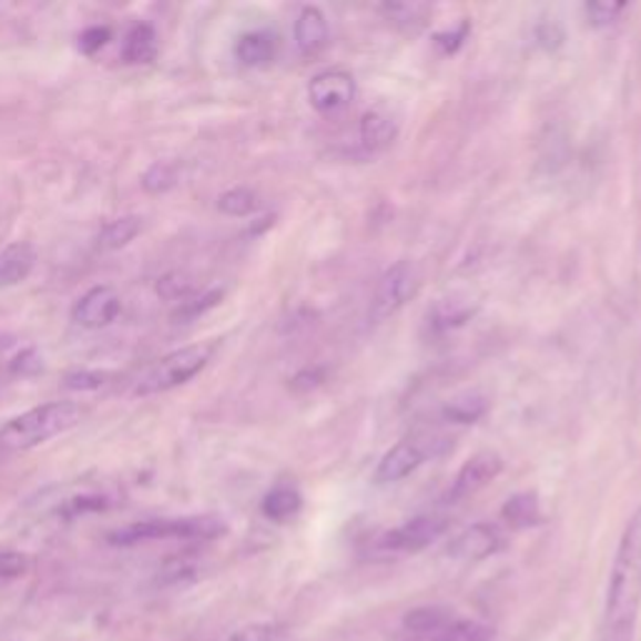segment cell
<instances>
[{"instance_id":"cell-1","label":"cell","mask_w":641,"mask_h":641,"mask_svg":"<svg viewBox=\"0 0 641 641\" xmlns=\"http://www.w3.org/2000/svg\"><path fill=\"white\" fill-rule=\"evenodd\" d=\"M641 611V507L631 513L611 561L599 641H634Z\"/></svg>"},{"instance_id":"cell-2","label":"cell","mask_w":641,"mask_h":641,"mask_svg":"<svg viewBox=\"0 0 641 641\" xmlns=\"http://www.w3.org/2000/svg\"><path fill=\"white\" fill-rule=\"evenodd\" d=\"M83 419V409L73 401H53L35 406L0 426V454L35 449L65 431L75 429Z\"/></svg>"},{"instance_id":"cell-3","label":"cell","mask_w":641,"mask_h":641,"mask_svg":"<svg viewBox=\"0 0 641 641\" xmlns=\"http://www.w3.org/2000/svg\"><path fill=\"white\" fill-rule=\"evenodd\" d=\"M228 531L226 521L213 513L203 517H176V519H145L133 521L109 533V543L113 547H139L151 541H213Z\"/></svg>"},{"instance_id":"cell-4","label":"cell","mask_w":641,"mask_h":641,"mask_svg":"<svg viewBox=\"0 0 641 641\" xmlns=\"http://www.w3.org/2000/svg\"><path fill=\"white\" fill-rule=\"evenodd\" d=\"M216 344H193L183 346L179 352L163 356L159 364H153L149 372L141 376V381L135 384V396H155L166 394L171 388H179L189 384L191 378H196L203 368L208 366Z\"/></svg>"},{"instance_id":"cell-5","label":"cell","mask_w":641,"mask_h":641,"mask_svg":"<svg viewBox=\"0 0 641 641\" xmlns=\"http://www.w3.org/2000/svg\"><path fill=\"white\" fill-rule=\"evenodd\" d=\"M451 449V441L439 434H411L398 441L384 454V459L376 466L378 484H396L421 469L426 461H434Z\"/></svg>"},{"instance_id":"cell-6","label":"cell","mask_w":641,"mask_h":641,"mask_svg":"<svg viewBox=\"0 0 641 641\" xmlns=\"http://www.w3.org/2000/svg\"><path fill=\"white\" fill-rule=\"evenodd\" d=\"M446 529H449V519L444 513H421V517H414L384 531L376 547L388 553H419L429 549L434 541H439Z\"/></svg>"},{"instance_id":"cell-7","label":"cell","mask_w":641,"mask_h":641,"mask_svg":"<svg viewBox=\"0 0 641 641\" xmlns=\"http://www.w3.org/2000/svg\"><path fill=\"white\" fill-rule=\"evenodd\" d=\"M416 286L419 281H416V271L409 261H398L391 268H386L372 301V316L376 320L394 316L416 294Z\"/></svg>"},{"instance_id":"cell-8","label":"cell","mask_w":641,"mask_h":641,"mask_svg":"<svg viewBox=\"0 0 641 641\" xmlns=\"http://www.w3.org/2000/svg\"><path fill=\"white\" fill-rule=\"evenodd\" d=\"M356 95L354 75L342 71V68H332L311 78L308 83V101L318 113L334 115L352 105Z\"/></svg>"},{"instance_id":"cell-9","label":"cell","mask_w":641,"mask_h":641,"mask_svg":"<svg viewBox=\"0 0 641 641\" xmlns=\"http://www.w3.org/2000/svg\"><path fill=\"white\" fill-rule=\"evenodd\" d=\"M123 301L113 286H93L75 301L71 316L78 326L89 332H101L121 316Z\"/></svg>"},{"instance_id":"cell-10","label":"cell","mask_w":641,"mask_h":641,"mask_svg":"<svg viewBox=\"0 0 641 641\" xmlns=\"http://www.w3.org/2000/svg\"><path fill=\"white\" fill-rule=\"evenodd\" d=\"M503 471V461L497 451H479L474 454L469 461H466L449 489V503H459L464 499L474 497L481 489H487L489 484L497 479Z\"/></svg>"},{"instance_id":"cell-11","label":"cell","mask_w":641,"mask_h":641,"mask_svg":"<svg viewBox=\"0 0 641 641\" xmlns=\"http://www.w3.org/2000/svg\"><path fill=\"white\" fill-rule=\"evenodd\" d=\"M503 549V533L494 523H474L449 543V557L461 561H484Z\"/></svg>"},{"instance_id":"cell-12","label":"cell","mask_w":641,"mask_h":641,"mask_svg":"<svg viewBox=\"0 0 641 641\" xmlns=\"http://www.w3.org/2000/svg\"><path fill=\"white\" fill-rule=\"evenodd\" d=\"M38 254L31 244L26 241H16V244L0 251V288H13L33 274Z\"/></svg>"},{"instance_id":"cell-13","label":"cell","mask_w":641,"mask_h":641,"mask_svg":"<svg viewBox=\"0 0 641 641\" xmlns=\"http://www.w3.org/2000/svg\"><path fill=\"white\" fill-rule=\"evenodd\" d=\"M296 45L304 55H316L328 45V21L320 8L306 6L296 18Z\"/></svg>"},{"instance_id":"cell-14","label":"cell","mask_w":641,"mask_h":641,"mask_svg":"<svg viewBox=\"0 0 641 641\" xmlns=\"http://www.w3.org/2000/svg\"><path fill=\"white\" fill-rule=\"evenodd\" d=\"M278 35L274 31H248L236 41V58L248 68L268 65L276 58Z\"/></svg>"},{"instance_id":"cell-15","label":"cell","mask_w":641,"mask_h":641,"mask_svg":"<svg viewBox=\"0 0 641 641\" xmlns=\"http://www.w3.org/2000/svg\"><path fill=\"white\" fill-rule=\"evenodd\" d=\"M398 135V123L386 109L368 111L362 119V143L368 151H381Z\"/></svg>"},{"instance_id":"cell-16","label":"cell","mask_w":641,"mask_h":641,"mask_svg":"<svg viewBox=\"0 0 641 641\" xmlns=\"http://www.w3.org/2000/svg\"><path fill=\"white\" fill-rule=\"evenodd\" d=\"M301 507H304V497H301V491L296 487H291V484H278V487L271 489L264 501H261L264 517L276 523L294 519Z\"/></svg>"},{"instance_id":"cell-17","label":"cell","mask_w":641,"mask_h":641,"mask_svg":"<svg viewBox=\"0 0 641 641\" xmlns=\"http://www.w3.org/2000/svg\"><path fill=\"white\" fill-rule=\"evenodd\" d=\"M501 519L507 521L511 529L537 527V523H541L539 497H537V494H531V491L513 494V497L507 503H503Z\"/></svg>"},{"instance_id":"cell-18","label":"cell","mask_w":641,"mask_h":641,"mask_svg":"<svg viewBox=\"0 0 641 641\" xmlns=\"http://www.w3.org/2000/svg\"><path fill=\"white\" fill-rule=\"evenodd\" d=\"M155 53H159V35H155L153 28L149 23L133 26L131 33L125 35V45H123L125 63H131V65L151 63Z\"/></svg>"},{"instance_id":"cell-19","label":"cell","mask_w":641,"mask_h":641,"mask_svg":"<svg viewBox=\"0 0 641 641\" xmlns=\"http://www.w3.org/2000/svg\"><path fill=\"white\" fill-rule=\"evenodd\" d=\"M476 306L466 296L441 298L431 311V326L436 332H449V328L464 326L474 316Z\"/></svg>"},{"instance_id":"cell-20","label":"cell","mask_w":641,"mask_h":641,"mask_svg":"<svg viewBox=\"0 0 641 641\" xmlns=\"http://www.w3.org/2000/svg\"><path fill=\"white\" fill-rule=\"evenodd\" d=\"M451 614L441 607H421L404 617V627L416 631V634H439L451 624Z\"/></svg>"},{"instance_id":"cell-21","label":"cell","mask_w":641,"mask_h":641,"mask_svg":"<svg viewBox=\"0 0 641 641\" xmlns=\"http://www.w3.org/2000/svg\"><path fill=\"white\" fill-rule=\"evenodd\" d=\"M141 228H143V221L139 216L115 218L103 228V233L99 236V244L105 251H119L123 246H129L131 241L139 236Z\"/></svg>"},{"instance_id":"cell-22","label":"cell","mask_w":641,"mask_h":641,"mask_svg":"<svg viewBox=\"0 0 641 641\" xmlns=\"http://www.w3.org/2000/svg\"><path fill=\"white\" fill-rule=\"evenodd\" d=\"M489 409V401L479 394H466L454 398V401L446 404L444 409V419L454 421V424H474L479 421L484 414Z\"/></svg>"},{"instance_id":"cell-23","label":"cell","mask_w":641,"mask_h":641,"mask_svg":"<svg viewBox=\"0 0 641 641\" xmlns=\"http://www.w3.org/2000/svg\"><path fill=\"white\" fill-rule=\"evenodd\" d=\"M381 11L394 26L411 28V31H416V28H421L426 21H429L434 8L429 3H386Z\"/></svg>"},{"instance_id":"cell-24","label":"cell","mask_w":641,"mask_h":641,"mask_svg":"<svg viewBox=\"0 0 641 641\" xmlns=\"http://www.w3.org/2000/svg\"><path fill=\"white\" fill-rule=\"evenodd\" d=\"M218 208L226 213V216L246 218L251 213H256L261 208L258 196L248 189H231L218 196Z\"/></svg>"},{"instance_id":"cell-25","label":"cell","mask_w":641,"mask_h":641,"mask_svg":"<svg viewBox=\"0 0 641 641\" xmlns=\"http://www.w3.org/2000/svg\"><path fill=\"white\" fill-rule=\"evenodd\" d=\"M434 641H494V629L479 624V621H451L434 637Z\"/></svg>"},{"instance_id":"cell-26","label":"cell","mask_w":641,"mask_h":641,"mask_svg":"<svg viewBox=\"0 0 641 641\" xmlns=\"http://www.w3.org/2000/svg\"><path fill=\"white\" fill-rule=\"evenodd\" d=\"M228 641H291L288 631L278 624H248L233 631Z\"/></svg>"},{"instance_id":"cell-27","label":"cell","mask_w":641,"mask_h":641,"mask_svg":"<svg viewBox=\"0 0 641 641\" xmlns=\"http://www.w3.org/2000/svg\"><path fill=\"white\" fill-rule=\"evenodd\" d=\"M31 571V557L23 551H0V584L16 581Z\"/></svg>"},{"instance_id":"cell-28","label":"cell","mask_w":641,"mask_h":641,"mask_svg":"<svg viewBox=\"0 0 641 641\" xmlns=\"http://www.w3.org/2000/svg\"><path fill=\"white\" fill-rule=\"evenodd\" d=\"M624 11H627V3H609V0H594V3H587L589 23L597 28H604L619 21V16Z\"/></svg>"},{"instance_id":"cell-29","label":"cell","mask_w":641,"mask_h":641,"mask_svg":"<svg viewBox=\"0 0 641 641\" xmlns=\"http://www.w3.org/2000/svg\"><path fill=\"white\" fill-rule=\"evenodd\" d=\"M173 183H176V173L169 166V163H155L143 176V189L149 193H163L169 191Z\"/></svg>"},{"instance_id":"cell-30","label":"cell","mask_w":641,"mask_h":641,"mask_svg":"<svg viewBox=\"0 0 641 641\" xmlns=\"http://www.w3.org/2000/svg\"><path fill=\"white\" fill-rule=\"evenodd\" d=\"M105 509V499L99 497V494H83V497H75V499H68L63 513L65 517H81V513H89V511H101Z\"/></svg>"},{"instance_id":"cell-31","label":"cell","mask_w":641,"mask_h":641,"mask_svg":"<svg viewBox=\"0 0 641 641\" xmlns=\"http://www.w3.org/2000/svg\"><path fill=\"white\" fill-rule=\"evenodd\" d=\"M105 374L101 372H75L65 376V388H73V391H95L105 384Z\"/></svg>"},{"instance_id":"cell-32","label":"cell","mask_w":641,"mask_h":641,"mask_svg":"<svg viewBox=\"0 0 641 641\" xmlns=\"http://www.w3.org/2000/svg\"><path fill=\"white\" fill-rule=\"evenodd\" d=\"M111 41V31L105 26H93L89 31L81 33V41H78V48L85 55H93L95 51H101V48Z\"/></svg>"},{"instance_id":"cell-33","label":"cell","mask_w":641,"mask_h":641,"mask_svg":"<svg viewBox=\"0 0 641 641\" xmlns=\"http://www.w3.org/2000/svg\"><path fill=\"white\" fill-rule=\"evenodd\" d=\"M13 374H21V376H33L38 374L43 368V362H41V356H38L35 348H26V352H21L16 356V362H13Z\"/></svg>"},{"instance_id":"cell-34","label":"cell","mask_w":641,"mask_h":641,"mask_svg":"<svg viewBox=\"0 0 641 641\" xmlns=\"http://www.w3.org/2000/svg\"><path fill=\"white\" fill-rule=\"evenodd\" d=\"M466 31H469V23H464L456 33H439V35H436V43L444 45L446 53H454L456 48L461 45L464 38H466Z\"/></svg>"}]
</instances>
